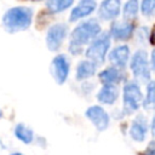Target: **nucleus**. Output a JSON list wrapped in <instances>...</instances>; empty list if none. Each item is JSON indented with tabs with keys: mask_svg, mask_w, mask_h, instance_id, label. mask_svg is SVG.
<instances>
[{
	"mask_svg": "<svg viewBox=\"0 0 155 155\" xmlns=\"http://www.w3.org/2000/svg\"><path fill=\"white\" fill-rule=\"evenodd\" d=\"M102 33L101 24L96 19H88L78 24L70 34L69 52L71 54H80L85 45L91 44Z\"/></svg>",
	"mask_w": 155,
	"mask_h": 155,
	"instance_id": "obj_1",
	"label": "nucleus"
},
{
	"mask_svg": "<svg viewBox=\"0 0 155 155\" xmlns=\"http://www.w3.org/2000/svg\"><path fill=\"white\" fill-rule=\"evenodd\" d=\"M31 22L33 10L28 6H13L8 8L1 18L4 29L10 34L27 30L30 27Z\"/></svg>",
	"mask_w": 155,
	"mask_h": 155,
	"instance_id": "obj_2",
	"label": "nucleus"
},
{
	"mask_svg": "<svg viewBox=\"0 0 155 155\" xmlns=\"http://www.w3.org/2000/svg\"><path fill=\"white\" fill-rule=\"evenodd\" d=\"M124 113L132 114L139 109L143 104V93L137 81H127L122 88Z\"/></svg>",
	"mask_w": 155,
	"mask_h": 155,
	"instance_id": "obj_3",
	"label": "nucleus"
},
{
	"mask_svg": "<svg viewBox=\"0 0 155 155\" xmlns=\"http://www.w3.org/2000/svg\"><path fill=\"white\" fill-rule=\"evenodd\" d=\"M111 36L109 33H101L86 48L85 56L87 59L94 62L96 64H102L105 61L107 53L110 48Z\"/></svg>",
	"mask_w": 155,
	"mask_h": 155,
	"instance_id": "obj_4",
	"label": "nucleus"
},
{
	"mask_svg": "<svg viewBox=\"0 0 155 155\" xmlns=\"http://www.w3.org/2000/svg\"><path fill=\"white\" fill-rule=\"evenodd\" d=\"M130 68L137 82H148L150 80V62L148 61L147 52L138 50L130 59Z\"/></svg>",
	"mask_w": 155,
	"mask_h": 155,
	"instance_id": "obj_5",
	"label": "nucleus"
},
{
	"mask_svg": "<svg viewBox=\"0 0 155 155\" xmlns=\"http://www.w3.org/2000/svg\"><path fill=\"white\" fill-rule=\"evenodd\" d=\"M68 35V25L64 23H56L51 25L46 33V46L50 51H57Z\"/></svg>",
	"mask_w": 155,
	"mask_h": 155,
	"instance_id": "obj_6",
	"label": "nucleus"
},
{
	"mask_svg": "<svg viewBox=\"0 0 155 155\" xmlns=\"http://www.w3.org/2000/svg\"><path fill=\"white\" fill-rule=\"evenodd\" d=\"M69 69H70V64L65 54L59 53L53 57L51 62V73L54 81L58 85H63L67 81L69 76Z\"/></svg>",
	"mask_w": 155,
	"mask_h": 155,
	"instance_id": "obj_7",
	"label": "nucleus"
},
{
	"mask_svg": "<svg viewBox=\"0 0 155 155\" xmlns=\"http://www.w3.org/2000/svg\"><path fill=\"white\" fill-rule=\"evenodd\" d=\"M85 115L99 132H103L108 128L110 119L108 113L101 105H91L86 109Z\"/></svg>",
	"mask_w": 155,
	"mask_h": 155,
	"instance_id": "obj_8",
	"label": "nucleus"
},
{
	"mask_svg": "<svg viewBox=\"0 0 155 155\" xmlns=\"http://www.w3.org/2000/svg\"><path fill=\"white\" fill-rule=\"evenodd\" d=\"M134 24L130 21L125 22H114L110 25L109 34L110 36L116 41H126L133 36L134 33Z\"/></svg>",
	"mask_w": 155,
	"mask_h": 155,
	"instance_id": "obj_9",
	"label": "nucleus"
},
{
	"mask_svg": "<svg viewBox=\"0 0 155 155\" xmlns=\"http://www.w3.org/2000/svg\"><path fill=\"white\" fill-rule=\"evenodd\" d=\"M121 11V0H103L98 7V17L103 21L115 19Z\"/></svg>",
	"mask_w": 155,
	"mask_h": 155,
	"instance_id": "obj_10",
	"label": "nucleus"
},
{
	"mask_svg": "<svg viewBox=\"0 0 155 155\" xmlns=\"http://www.w3.org/2000/svg\"><path fill=\"white\" fill-rule=\"evenodd\" d=\"M108 58L111 65L124 69L127 65L130 59V47L127 45H119L110 51Z\"/></svg>",
	"mask_w": 155,
	"mask_h": 155,
	"instance_id": "obj_11",
	"label": "nucleus"
},
{
	"mask_svg": "<svg viewBox=\"0 0 155 155\" xmlns=\"http://www.w3.org/2000/svg\"><path fill=\"white\" fill-rule=\"evenodd\" d=\"M97 7L96 0H80L79 4L71 10L69 21L70 22H76L79 19H82L87 16H90Z\"/></svg>",
	"mask_w": 155,
	"mask_h": 155,
	"instance_id": "obj_12",
	"label": "nucleus"
},
{
	"mask_svg": "<svg viewBox=\"0 0 155 155\" xmlns=\"http://www.w3.org/2000/svg\"><path fill=\"white\" fill-rule=\"evenodd\" d=\"M98 79L102 85H119L125 79V75L120 68L111 65L102 70L98 74Z\"/></svg>",
	"mask_w": 155,
	"mask_h": 155,
	"instance_id": "obj_13",
	"label": "nucleus"
},
{
	"mask_svg": "<svg viewBox=\"0 0 155 155\" xmlns=\"http://www.w3.org/2000/svg\"><path fill=\"white\" fill-rule=\"evenodd\" d=\"M148 133L147 119L143 115H137L130 126V136L136 142H143Z\"/></svg>",
	"mask_w": 155,
	"mask_h": 155,
	"instance_id": "obj_14",
	"label": "nucleus"
},
{
	"mask_svg": "<svg viewBox=\"0 0 155 155\" xmlns=\"http://www.w3.org/2000/svg\"><path fill=\"white\" fill-rule=\"evenodd\" d=\"M96 97L98 102L102 104H108V105L114 104L119 97V91L116 85H102Z\"/></svg>",
	"mask_w": 155,
	"mask_h": 155,
	"instance_id": "obj_15",
	"label": "nucleus"
},
{
	"mask_svg": "<svg viewBox=\"0 0 155 155\" xmlns=\"http://www.w3.org/2000/svg\"><path fill=\"white\" fill-rule=\"evenodd\" d=\"M96 69H97V64L90 59L86 61H81L78 67H76V74L75 78L78 80H86L92 78L96 74Z\"/></svg>",
	"mask_w": 155,
	"mask_h": 155,
	"instance_id": "obj_16",
	"label": "nucleus"
},
{
	"mask_svg": "<svg viewBox=\"0 0 155 155\" xmlns=\"http://www.w3.org/2000/svg\"><path fill=\"white\" fill-rule=\"evenodd\" d=\"M13 133H15V137L21 140L22 143L24 144H30L33 140H34V132L30 127H28L27 125L19 122L15 126V130H13Z\"/></svg>",
	"mask_w": 155,
	"mask_h": 155,
	"instance_id": "obj_17",
	"label": "nucleus"
},
{
	"mask_svg": "<svg viewBox=\"0 0 155 155\" xmlns=\"http://www.w3.org/2000/svg\"><path fill=\"white\" fill-rule=\"evenodd\" d=\"M139 10V2L138 0H127L122 8V16L125 21H133L137 17Z\"/></svg>",
	"mask_w": 155,
	"mask_h": 155,
	"instance_id": "obj_18",
	"label": "nucleus"
},
{
	"mask_svg": "<svg viewBox=\"0 0 155 155\" xmlns=\"http://www.w3.org/2000/svg\"><path fill=\"white\" fill-rule=\"evenodd\" d=\"M74 0H46V8L51 13H59L73 5Z\"/></svg>",
	"mask_w": 155,
	"mask_h": 155,
	"instance_id": "obj_19",
	"label": "nucleus"
},
{
	"mask_svg": "<svg viewBox=\"0 0 155 155\" xmlns=\"http://www.w3.org/2000/svg\"><path fill=\"white\" fill-rule=\"evenodd\" d=\"M142 105L148 110L155 109V81H149L148 82V85H147V96L143 99Z\"/></svg>",
	"mask_w": 155,
	"mask_h": 155,
	"instance_id": "obj_20",
	"label": "nucleus"
},
{
	"mask_svg": "<svg viewBox=\"0 0 155 155\" xmlns=\"http://www.w3.org/2000/svg\"><path fill=\"white\" fill-rule=\"evenodd\" d=\"M139 7L144 16H151L155 12V0H142Z\"/></svg>",
	"mask_w": 155,
	"mask_h": 155,
	"instance_id": "obj_21",
	"label": "nucleus"
},
{
	"mask_svg": "<svg viewBox=\"0 0 155 155\" xmlns=\"http://www.w3.org/2000/svg\"><path fill=\"white\" fill-rule=\"evenodd\" d=\"M139 155H155V139L151 140L144 149V151H142Z\"/></svg>",
	"mask_w": 155,
	"mask_h": 155,
	"instance_id": "obj_22",
	"label": "nucleus"
},
{
	"mask_svg": "<svg viewBox=\"0 0 155 155\" xmlns=\"http://www.w3.org/2000/svg\"><path fill=\"white\" fill-rule=\"evenodd\" d=\"M150 67L151 69L155 70V48L151 51V54H150Z\"/></svg>",
	"mask_w": 155,
	"mask_h": 155,
	"instance_id": "obj_23",
	"label": "nucleus"
},
{
	"mask_svg": "<svg viewBox=\"0 0 155 155\" xmlns=\"http://www.w3.org/2000/svg\"><path fill=\"white\" fill-rule=\"evenodd\" d=\"M149 41H150V44H151V45H154V46H155V25H154V28H153V30H151V33H150Z\"/></svg>",
	"mask_w": 155,
	"mask_h": 155,
	"instance_id": "obj_24",
	"label": "nucleus"
},
{
	"mask_svg": "<svg viewBox=\"0 0 155 155\" xmlns=\"http://www.w3.org/2000/svg\"><path fill=\"white\" fill-rule=\"evenodd\" d=\"M150 130H151V133H153V136H155V115H154V117H153V120H151Z\"/></svg>",
	"mask_w": 155,
	"mask_h": 155,
	"instance_id": "obj_25",
	"label": "nucleus"
},
{
	"mask_svg": "<svg viewBox=\"0 0 155 155\" xmlns=\"http://www.w3.org/2000/svg\"><path fill=\"white\" fill-rule=\"evenodd\" d=\"M10 155H23V154H21V153H12V154H10Z\"/></svg>",
	"mask_w": 155,
	"mask_h": 155,
	"instance_id": "obj_26",
	"label": "nucleus"
},
{
	"mask_svg": "<svg viewBox=\"0 0 155 155\" xmlns=\"http://www.w3.org/2000/svg\"><path fill=\"white\" fill-rule=\"evenodd\" d=\"M1 117H2V110L0 109V119H1Z\"/></svg>",
	"mask_w": 155,
	"mask_h": 155,
	"instance_id": "obj_27",
	"label": "nucleus"
},
{
	"mask_svg": "<svg viewBox=\"0 0 155 155\" xmlns=\"http://www.w3.org/2000/svg\"><path fill=\"white\" fill-rule=\"evenodd\" d=\"M30 1H40V0H30Z\"/></svg>",
	"mask_w": 155,
	"mask_h": 155,
	"instance_id": "obj_28",
	"label": "nucleus"
},
{
	"mask_svg": "<svg viewBox=\"0 0 155 155\" xmlns=\"http://www.w3.org/2000/svg\"><path fill=\"white\" fill-rule=\"evenodd\" d=\"M0 144H1V143H0Z\"/></svg>",
	"mask_w": 155,
	"mask_h": 155,
	"instance_id": "obj_29",
	"label": "nucleus"
}]
</instances>
